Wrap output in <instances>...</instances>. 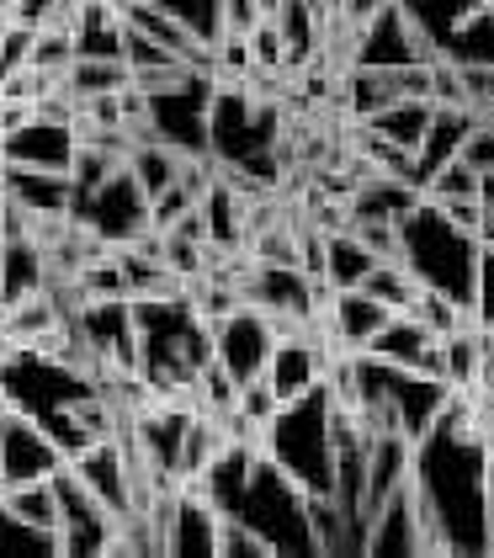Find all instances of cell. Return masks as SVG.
I'll return each mask as SVG.
<instances>
[{
  "mask_svg": "<svg viewBox=\"0 0 494 558\" xmlns=\"http://www.w3.org/2000/svg\"><path fill=\"white\" fill-rule=\"evenodd\" d=\"M261 22L255 0H213V33H250Z\"/></svg>",
  "mask_w": 494,
  "mask_h": 558,
  "instance_id": "d6986e66",
  "label": "cell"
},
{
  "mask_svg": "<svg viewBox=\"0 0 494 558\" xmlns=\"http://www.w3.org/2000/svg\"><path fill=\"white\" fill-rule=\"evenodd\" d=\"M213 345H218V356L229 362L234 378H255V373L266 367V356H272V345L277 341L266 336V325L255 319V308H240V314L218 330V341Z\"/></svg>",
  "mask_w": 494,
  "mask_h": 558,
  "instance_id": "5b68a950",
  "label": "cell"
},
{
  "mask_svg": "<svg viewBox=\"0 0 494 558\" xmlns=\"http://www.w3.org/2000/svg\"><path fill=\"white\" fill-rule=\"evenodd\" d=\"M261 373L277 388L282 410H298L303 399L320 393V351H314V341H277Z\"/></svg>",
  "mask_w": 494,
  "mask_h": 558,
  "instance_id": "277c9868",
  "label": "cell"
},
{
  "mask_svg": "<svg viewBox=\"0 0 494 558\" xmlns=\"http://www.w3.org/2000/svg\"><path fill=\"white\" fill-rule=\"evenodd\" d=\"M0 208H5V197H0Z\"/></svg>",
  "mask_w": 494,
  "mask_h": 558,
  "instance_id": "603a6c76",
  "label": "cell"
},
{
  "mask_svg": "<svg viewBox=\"0 0 494 558\" xmlns=\"http://www.w3.org/2000/svg\"><path fill=\"white\" fill-rule=\"evenodd\" d=\"M33 38H38V27H22V22H0V81L33 64Z\"/></svg>",
  "mask_w": 494,
  "mask_h": 558,
  "instance_id": "ac0fdd59",
  "label": "cell"
},
{
  "mask_svg": "<svg viewBox=\"0 0 494 558\" xmlns=\"http://www.w3.org/2000/svg\"><path fill=\"white\" fill-rule=\"evenodd\" d=\"M0 447H5V415H0Z\"/></svg>",
  "mask_w": 494,
  "mask_h": 558,
  "instance_id": "7402d4cb",
  "label": "cell"
},
{
  "mask_svg": "<svg viewBox=\"0 0 494 558\" xmlns=\"http://www.w3.org/2000/svg\"><path fill=\"white\" fill-rule=\"evenodd\" d=\"M0 511L11 515L16 526H27V532H43L48 543L59 537V495H53V478L5 484V489H0Z\"/></svg>",
  "mask_w": 494,
  "mask_h": 558,
  "instance_id": "8992f818",
  "label": "cell"
},
{
  "mask_svg": "<svg viewBox=\"0 0 494 558\" xmlns=\"http://www.w3.org/2000/svg\"><path fill=\"white\" fill-rule=\"evenodd\" d=\"M442 345H447V388L479 393V330H457Z\"/></svg>",
  "mask_w": 494,
  "mask_h": 558,
  "instance_id": "9a60e30c",
  "label": "cell"
},
{
  "mask_svg": "<svg viewBox=\"0 0 494 558\" xmlns=\"http://www.w3.org/2000/svg\"><path fill=\"white\" fill-rule=\"evenodd\" d=\"M0 192H5L16 208H27L33 218L70 214V208H75V181H70V171H53V166L0 160Z\"/></svg>",
  "mask_w": 494,
  "mask_h": 558,
  "instance_id": "3957f363",
  "label": "cell"
},
{
  "mask_svg": "<svg viewBox=\"0 0 494 558\" xmlns=\"http://www.w3.org/2000/svg\"><path fill=\"white\" fill-rule=\"evenodd\" d=\"M479 181H484V171H473L468 160H442L436 171H431V181L420 186V197H479Z\"/></svg>",
  "mask_w": 494,
  "mask_h": 558,
  "instance_id": "e0dca14e",
  "label": "cell"
},
{
  "mask_svg": "<svg viewBox=\"0 0 494 558\" xmlns=\"http://www.w3.org/2000/svg\"><path fill=\"white\" fill-rule=\"evenodd\" d=\"M128 86V59H75L64 70V90L85 101V96H112Z\"/></svg>",
  "mask_w": 494,
  "mask_h": 558,
  "instance_id": "4fadbf2b",
  "label": "cell"
},
{
  "mask_svg": "<svg viewBox=\"0 0 494 558\" xmlns=\"http://www.w3.org/2000/svg\"><path fill=\"white\" fill-rule=\"evenodd\" d=\"M48 288V266L33 240H0V308L33 299Z\"/></svg>",
  "mask_w": 494,
  "mask_h": 558,
  "instance_id": "52a82bcc",
  "label": "cell"
},
{
  "mask_svg": "<svg viewBox=\"0 0 494 558\" xmlns=\"http://www.w3.org/2000/svg\"><path fill=\"white\" fill-rule=\"evenodd\" d=\"M186 144H170V138H155V144H133L128 149V175L138 181L144 197H160L165 186H176V166H181Z\"/></svg>",
  "mask_w": 494,
  "mask_h": 558,
  "instance_id": "8fae6325",
  "label": "cell"
},
{
  "mask_svg": "<svg viewBox=\"0 0 494 558\" xmlns=\"http://www.w3.org/2000/svg\"><path fill=\"white\" fill-rule=\"evenodd\" d=\"M431 123H436V101H425V96H414V101H388L383 112H372L368 118L372 133H383L388 144H399V149H410V155L425 149Z\"/></svg>",
  "mask_w": 494,
  "mask_h": 558,
  "instance_id": "9c48e42d",
  "label": "cell"
},
{
  "mask_svg": "<svg viewBox=\"0 0 494 558\" xmlns=\"http://www.w3.org/2000/svg\"><path fill=\"white\" fill-rule=\"evenodd\" d=\"M64 463H75V473H81L85 484H91L118 515H128V473H123L118 441H91L81 458H64Z\"/></svg>",
  "mask_w": 494,
  "mask_h": 558,
  "instance_id": "30bf717a",
  "label": "cell"
},
{
  "mask_svg": "<svg viewBox=\"0 0 494 558\" xmlns=\"http://www.w3.org/2000/svg\"><path fill=\"white\" fill-rule=\"evenodd\" d=\"M383 5H388V0H346V22H351L357 33H368V22L383 11Z\"/></svg>",
  "mask_w": 494,
  "mask_h": 558,
  "instance_id": "ffe728a7",
  "label": "cell"
},
{
  "mask_svg": "<svg viewBox=\"0 0 494 558\" xmlns=\"http://www.w3.org/2000/svg\"><path fill=\"white\" fill-rule=\"evenodd\" d=\"M75 223H91L107 245H128L133 234H144L149 229V197L138 192V181L128 175V166L101 192H91V203L81 208Z\"/></svg>",
  "mask_w": 494,
  "mask_h": 558,
  "instance_id": "7a4b0ae2",
  "label": "cell"
},
{
  "mask_svg": "<svg viewBox=\"0 0 494 558\" xmlns=\"http://www.w3.org/2000/svg\"><path fill=\"white\" fill-rule=\"evenodd\" d=\"M234 415H240L245 426H277L288 410H282L277 388L266 384V373H255V378H240V393H234Z\"/></svg>",
  "mask_w": 494,
  "mask_h": 558,
  "instance_id": "5bb4252c",
  "label": "cell"
},
{
  "mask_svg": "<svg viewBox=\"0 0 494 558\" xmlns=\"http://www.w3.org/2000/svg\"><path fill=\"white\" fill-rule=\"evenodd\" d=\"M64 469L59 441L48 436L33 404H11L5 410V447H0V478L5 484H27V478H53Z\"/></svg>",
  "mask_w": 494,
  "mask_h": 558,
  "instance_id": "6da1fadb",
  "label": "cell"
},
{
  "mask_svg": "<svg viewBox=\"0 0 494 558\" xmlns=\"http://www.w3.org/2000/svg\"><path fill=\"white\" fill-rule=\"evenodd\" d=\"M479 203L494 214V171H484V181H479Z\"/></svg>",
  "mask_w": 494,
  "mask_h": 558,
  "instance_id": "44dd1931",
  "label": "cell"
},
{
  "mask_svg": "<svg viewBox=\"0 0 494 558\" xmlns=\"http://www.w3.org/2000/svg\"><path fill=\"white\" fill-rule=\"evenodd\" d=\"M377 256H372L368 245L351 234V229H340V234H325V282L335 293H346V288H362V277H368Z\"/></svg>",
  "mask_w": 494,
  "mask_h": 558,
  "instance_id": "7c38bea8",
  "label": "cell"
},
{
  "mask_svg": "<svg viewBox=\"0 0 494 558\" xmlns=\"http://www.w3.org/2000/svg\"><path fill=\"white\" fill-rule=\"evenodd\" d=\"M70 155H75L70 129L43 123V118H33L22 133H11L0 144V160H27V166H53V171H70Z\"/></svg>",
  "mask_w": 494,
  "mask_h": 558,
  "instance_id": "ba28073f",
  "label": "cell"
},
{
  "mask_svg": "<svg viewBox=\"0 0 494 558\" xmlns=\"http://www.w3.org/2000/svg\"><path fill=\"white\" fill-rule=\"evenodd\" d=\"M75 64V33L70 27H38L33 38V70L38 75H64Z\"/></svg>",
  "mask_w": 494,
  "mask_h": 558,
  "instance_id": "2e32d148",
  "label": "cell"
}]
</instances>
